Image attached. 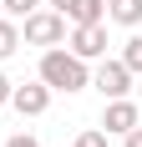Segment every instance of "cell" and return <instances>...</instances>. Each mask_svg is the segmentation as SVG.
<instances>
[{"label":"cell","mask_w":142,"mask_h":147,"mask_svg":"<svg viewBox=\"0 0 142 147\" xmlns=\"http://www.w3.org/2000/svg\"><path fill=\"white\" fill-rule=\"evenodd\" d=\"M41 81L51 91L76 96V91L91 86V61H81L76 51H66V46H46V51H41Z\"/></svg>","instance_id":"6da1fadb"},{"label":"cell","mask_w":142,"mask_h":147,"mask_svg":"<svg viewBox=\"0 0 142 147\" xmlns=\"http://www.w3.org/2000/svg\"><path fill=\"white\" fill-rule=\"evenodd\" d=\"M61 41H66V15L51 5H41L20 20V46H61Z\"/></svg>","instance_id":"7a4b0ae2"},{"label":"cell","mask_w":142,"mask_h":147,"mask_svg":"<svg viewBox=\"0 0 142 147\" xmlns=\"http://www.w3.org/2000/svg\"><path fill=\"white\" fill-rule=\"evenodd\" d=\"M61 46H66V51H76L81 61H101V56H107V20H91V26H71Z\"/></svg>","instance_id":"3957f363"},{"label":"cell","mask_w":142,"mask_h":147,"mask_svg":"<svg viewBox=\"0 0 142 147\" xmlns=\"http://www.w3.org/2000/svg\"><path fill=\"white\" fill-rule=\"evenodd\" d=\"M137 122H142V102H132V96H107V107H101V127H107V137L132 132Z\"/></svg>","instance_id":"277c9868"},{"label":"cell","mask_w":142,"mask_h":147,"mask_svg":"<svg viewBox=\"0 0 142 147\" xmlns=\"http://www.w3.org/2000/svg\"><path fill=\"white\" fill-rule=\"evenodd\" d=\"M51 96H56V91L46 86L41 76H36V81H20V86H10V107L20 112V117H46Z\"/></svg>","instance_id":"5b68a950"},{"label":"cell","mask_w":142,"mask_h":147,"mask_svg":"<svg viewBox=\"0 0 142 147\" xmlns=\"http://www.w3.org/2000/svg\"><path fill=\"white\" fill-rule=\"evenodd\" d=\"M132 81H137V76H132L122 61H107V56H101V61H97V71H91V86H97L101 96H127Z\"/></svg>","instance_id":"8992f818"},{"label":"cell","mask_w":142,"mask_h":147,"mask_svg":"<svg viewBox=\"0 0 142 147\" xmlns=\"http://www.w3.org/2000/svg\"><path fill=\"white\" fill-rule=\"evenodd\" d=\"M107 20L112 26H142V0H107Z\"/></svg>","instance_id":"52a82bcc"},{"label":"cell","mask_w":142,"mask_h":147,"mask_svg":"<svg viewBox=\"0 0 142 147\" xmlns=\"http://www.w3.org/2000/svg\"><path fill=\"white\" fill-rule=\"evenodd\" d=\"M117 61H122L132 76H142V30H137V26H132V36L122 41V56H117Z\"/></svg>","instance_id":"ba28073f"},{"label":"cell","mask_w":142,"mask_h":147,"mask_svg":"<svg viewBox=\"0 0 142 147\" xmlns=\"http://www.w3.org/2000/svg\"><path fill=\"white\" fill-rule=\"evenodd\" d=\"M15 51H20V20L0 15V61H10Z\"/></svg>","instance_id":"9c48e42d"},{"label":"cell","mask_w":142,"mask_h":147,"mask_svg":"<svg viewBox=\"0 0 142 147\" xmlns=\"http://www.w3.org/2000/svg\"><path fill=\"white\" fill-rule=\"evenodd\" d=\"M46 0H0V15H10V20H26L30 10H41Z\"/></svg>","instance_id":"30bf717a"},{"label":"cell","mask_w":142,"mask_h":147,"mask_svg":"<svg viewBox=\"0 0 142 147\" xmlns=\"http://www.w3.org/2000/svg\"><path fill=\"white\" fill-rule=\"evenodd\" d=\"M71 147H112V142H107V132H101V127H86V132L76 137Z\"/></svg>","instance_id":"8fae6325"},{"label":"cell","mask_w":142,"mask_h":147,"mask_svg":"<svg viewBox=\"0 0 142 147\" xmlns=\"http://www.w3.org/2000/svg\"><path fill=\"white\" fill-rule=\"evenodd\" d=\"M5 147H41V142H36L30 132H10V137H5Z\"/></svg>","instance_id":"7c38bea8"},{"label":"cell","mask_w":142,"mask_h":147,"mask_svg":"<svg viewBox=\"0 0 142 147\" xmlns=\"http://www.w3.org/2000/svg\"><path fill=\"white\" fill-rule=\"evenodd\" d=\"M122 147H142V122L132 127V132H122Z\"/></svg>","instance_id":"4fadbf2b"},{"label":"cell","mask_w":142,"mask_h":147,"mask_svg":"<svg viewBox=\"0 0 142 147\" xmlns=\"http://www.w3.org/2000/svg\"><path fill=\"white\" fill-rule=\"evenodd\" d=\"M10 86H15V81H10L5 71H0V107H10Z\"/></svg>","instance_id":"5bb4252c"},{"label":"cell","mask_w":142,"mask_h":147,"mask_svg":"<svg viewBox=\"0 0 142 147\" xmlns=\"http://www.w3.org/2000/svg\"><path fill=\"white\" fill-rule=\"evenodd\" d=\"M137 102H142V76H137Z\"/></svg>","instance_id":"9a60e30c"}]
</instances>
